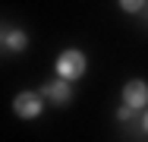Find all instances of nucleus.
I'll use <instances>...</instances> for the list:
<instances>
[{
    "label": "nucleus",
    "mask_w": 148,
    "mask_h": 142,
    "mask_svg": "<svg viewBox=\"0 0 148 142\" xmlns=\"http://www.w3.org/2000/svg\"><path fill=\"white\" fill-rule=\"evenodd\" d=\"M44 95L54 104H63V101H69V85L66 82H51V85H44Z\"/></svg>",
    "instance_id": "nucleus-4"
},
{
    "label": "nucleus",
    "mask_w": 148,
    "mask_h": 142,
    "mask_svg": "<svg viewBox=\"0 0 148 142\" xmlns=\"http://www.w3.org/2000/svg\"><path fill=\"white\" fill-rule=\"evenodd\" d=\"M57 73L63 79H79L85 73V57L79 54V51H63L60 60H57Z\"/></svg>",
    "instance_id": "nucleus-1"
},
{
    "label": "nucleus",
    "mask_w": 148,
    "mask_h": 142,
    "mask_svg": "<svg viewBox=\"0 0 148 142\" xmlns=\"http://www.w3.org/2000/svg\"><path fill=\"white\" fill-rule=\"evenodd\" d=\"M142 3H145V0H120V6H123V10H129V13L142 10Z\"/></svg>",
    "instance_id": "nucleus-6"
},
{
    "label": "nucleus",
    "mask_w": 148,
    "mask_h": 142,
    "mask_svg": "<svg viewBox=\"0 0 148 142\" xmlns=\"http://www.w3.org/2000/svg\"><path fill=\"white\" fill-rule=\"evenodd\" d=\"M3 48L6 51H22L25 48V35L22 32H6L3 35Z\"/></svg>",
    "instance_id": "nucleus-5"
},
{
    "label": "nucleus",
    "mask_w": 148,
    "mask_h": 142,
    "mask_svg": "<svg viewBox=\"0 0 148 142\" xmlns=\"http://www.w3.org/2000/svg\"><path fill=\"white\" fill-rule=\"evenodd\" d=\"M13 111L19 114L22 120H35V117L41 114V98H38L35 92H22V95H16V101H13Z\"/></svg>",
    "instance_id": "nucleus-2"
},
{
    "label": "nucleus",
    "mask_w": 148,
    "mask_h": 142,
    "mask_svg": "<svg viewBox=\"0 0 148 142\" xmlns=\"http://www.w3.org/2000/svg\"><path fill=\"white\" fill-rule=\"evenodd\" d=\"M117 117H120V120H129V117H132V104H126V108H120V111H117Z\"/></svg>",
    "instance_id": "nucleus-7"
},
{
    "label": "nucleus",
    "mask_w": 148,
    "mask_h": 142,
    "mask_svg": "<svg viewBox=\"0 0 148 142\" xmlns=\"http://www.w3.org/2000/svg\"><path fill=\"white\" fill-rule=\"evenodd\" d=\"M123 98H126V104H132V108H145L148 101V85L142 79H132V82L123 88Z\"/></svg>",
    "instance_id": "nucleus-3"
},
{
    "label": "nucleus",
    "mask_w": 148,
    "mask_h": 142,
    "mask_svg": "<svg viewBox=\"0 0 148 142\" xmlns=\"http://www.w3.org/2000/svg\"><path fill=\"white\" fill-rule=\"evenodd\" d=\"M145 130H148V114H145Z\"/></svg>",
    "instance_id": "nucleus-8"
}]
</instances>
